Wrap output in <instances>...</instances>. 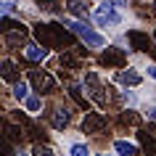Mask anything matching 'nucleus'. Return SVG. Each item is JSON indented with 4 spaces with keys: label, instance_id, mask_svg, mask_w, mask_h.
Wrapping results in <instances>:
<instances>
[{
    "label": "nucleus",
    "instance_id": "1",
    "mask_svg": "<svg viewBox=\"0 0 156 156\" xmlns=\"http://www.w3.org/2000/svg\"><path fill=\"white\" fill-rule=\"evenodd\" d=\"M90 21L98 27L101 32H106L111 40L119 37L122 32L130 29V21H132L130 0H95Z\"/></svg>",
    "mask_w": 156,
    "mask_h": 156
},
{
    "label": "nucleus",
    "instance_id": "2",
    "mask_svg": "<svg viewBox=\"0 0 156 156\" xmlns=\"http://www.w3.org/2000/svg\"><path fill=\"white\" fill-rule=\"evenodd\" d=\"M58 21L66 27V32H72L85 48L95 50V53H101V50H106L108 45H111V37H108L106 32H101L98 27L93 24V21H87V19H74V16H64V13H61Z\"/></svg>",
    "mask_w": 156,
    "mask_h": 156
},
{
    "label": "nucleus",
    "instance_id": "3",
    "mask_svg": "<svg viewBox=\"0 0 156 156\" xmlns=\"http://www.w3.org/2000/svg\"><path fill=\"white\" fill-rule=\"evenodd\" d=\"M61 151H64V156H95L90 140L85 135H74V132L61 135Z\"/></svg>",
    "mask_w": 156,
    "mask_h": 156
},
{
    "label": "nucleus",
    "instance_id": "4",
    "mask_svg": "<svg viewBox=\"0 0 156 156\" xmlns=\"http://www.w3.org/2000/svg\"><path fill=\"white\" fill-rule=\"evenodd\" d=\"M72 122H74V108L66 103V101H61V103H56V108L50 111V127L56 132H61L64 135L69 127H72Z\"/></svg>",
    "mask_w": 156,
    "mask_h": 156
},
{
    "label": "nucleus",
    "instance_id": "5",
    "mask_svg": "<svg viewBox=\"0 0 156 156\" xmlns=\"http://www.w3.org/2000/svg\"><path fill=\"white\" fill-rule=\"evenodd\" d=\"M111 80H114L116 85H122V87H140L143 80H146V74H143V69H138V66H122V69H116V72L111 74Z\"/></svg>",
    "mask_w": 156,
    "mask_h": 156
},
{
    "label": "nucleus",
    "instance_id": "6",
    "mask_svg": "<svg viewBox=\"0 0 156 156\" xmlns=\"http://www.w3.org/2000/svg\"><path fill=\"white\" fill-rule=\"evenodd\" d=\"M29 82H32V87H34V93H56V80H53V74H48V72H32L29 77H27Z\"/></svg>",
    "mask_w": 156,
    "mask_h": 156
},
{
    "label": "nucleus",
    "instance_id": "7",
    "mask_svg": "<svg viewBox=\"0 0 156 156\" xmlns=\"http://www.w3.org/2000/svg\"><path fill=\"white\" fill-rule=\"evenodd\" d=\"M21 53H24L27 61H32V64H42V61H48L50 48H45V45H42V42H37V40H29V42H24Z\"/></svg>",
    "mask_w": 156,
    "mask_h": 156
},
{
    "label": "nucleus",
    "instance_id": "8",
    "mask_svg": "<svg viewBox=\"0 0 156 156\" xmlns=\"http://www.w3.org/2000/svg\"><path fill=\"white\" fill-rule=\"evenodd\" d=\"M103 124H106V116L101 114V111H85L82 116V132H87V135H98L101 130H103Z\"/></svg>",
    "mask_w": 156,
    "mask_h": 156
},
{
    "label": "nucleus",
    "instance_id": "9",
    "mask_svg": "<svg viewBox=\"0 0 156 156\" xmlns=\"http://www.w3.org/2000/svg\"><path fill=\"white\" fill-rule=\"evenodd\" d=\"M111 151L116 156H140V146L130 138H114L111 140Z\"/></svg>",
    "mask_w": 156,
    "mask_h": 156
},
{
    "label": "nucleus",
    "instance_id": "10",
    "mask_svg": "<svg viewBox=\"0 0 156 156\" xmlns=\"http://www.w3.org/2000/svg\"><path fill=\"white\" fill-rule=\"evenodd\" d=\"M32 93H34L32 82H29V80H24V77H21V80H16V82L11 85V98L16 101L19 106H21V103H24V101L29 98V95H32Z\"/></svg>",
    "mask_w": 156,
    "mask_h": 156
},
{
    "label": "nucleus",
    "instance_id": "11",
    "mask_svg": "<svg viewBox=\"0 0 156 156\" xmlns=\"http://www.w3.org/2000/svg\"><path fill=\"white\" fill-rule=\"evenodd\" d=\"M64 11H66V16H74V19H90V13H93L87 0H66Z\"/></svg>",
    "mask_w": 156,
    "mask_h": 156
},
{
    "label": "nucleus",
    "instance_id": "12",
    "mask_svg": "<svg viewBox=\"0 0 156 156\" xmlns=\"http://www.w3.org/2000/svg\"><path fill=\"white\" fill-rule=\"evenodd\" d=\"M21 111H27L29 116H40L42 111H45V98H42L40 93H32V95L21 103Z\"/></svg>",
    "mask_w": 156,
    "mask_h": 156
},
{
    "label": "nucleus",
    "instance_id": "13",
    "mask_svg": "<svg viewBox=\"0 0 156 156\" xmlns=\"http://www.w3.org/2000/svg\"><path fill=\"white\" fill-rule=\"evenodd\" d=\"M24 8H29V0H0V16H21Z\"/></svg>",
    "mask_w": 156,
    "mask_h": 156
},
{
    "label": "nucleus",
    "instance_id": "14",
    "mask_svg": "<svg viewBox=\"0 0 156 156\" xmlns=\"http://www.w3.org/2000/svg\"><path fill=\"white\" fill-rule=\"evenodd\" d=\"M3 80L8 85H13L16 80H21V69H16V61L11 56H5L3 58Z\"/></svg>",
    "mask_w": 156,
    "mask_h": 156
},
{
    "label": "nucleus",
    "instance_id": "15",
    "mask_svg": "<svg viewBox=\"0 0 156 156\" xmlns=\"http://www.w3.org/2000/svg\"><path fill=\"white\" fill-rule=\"evenodd\" d=\"M140 114H143V119H148V122H156V101H146V103L140 106Z\"/></svg>",
    "mask_w": 156,
    "mask_h": 156
},
{
    "label": "nucleus",
    "instance_id": "16",
    "mask_svg": "<svg viewBox=\"0 0 156 156\" xmlns=\"http://www.w3.org/2000/svg\"><path fill=\"white\" fill-rule=\"evenodd\" d=\"M32 154H34V156H56V148H50V146H42V143H37V146L32 148Z\"/></svg>",
    "mask_w": 156,
    "mask_h": 156
},
{
    "label": "nucleus",
    "instance_id": "17",
    "mask_svg": "<svg viewBox=\"0 0 156 156\" xmlns=\"http://www.w3.org/2000/svg\"><path fill=\"white\" fill-rule=\"evenodd\" d=\"M143 74H146V80L151 85H156V61H151V64L143 66Z\"/></svg>",
    "mask_w": 156,
    "mask_h": 156
},
{
    "label": "nucleus",
    "instance_id": "18",
    "mask_svg": "<svg viewBox=\"0 0 156 156\" xmlns=\"http://www.w3.org/2000/svg\"><path fill=\"white\" fill-rule=\"evenodd\" d=\"M13 156H34V154H32V151H27V148H21V146H19L16 151H13Z\"/></svg>",
    "mask_w": 156,
    "mask_h": 156
},
{
    "label": "nucleus",
    "instance_id": "19",
    "mask_svg": "<svg viewBox=\"0 0 156 156\" xmlns=\"http://www.w3.org/2000/svg\"><path fill=\"white\" fill-rule=\"evenodd\" d=\"M95 156H116V154H114V151H111V154H106V151H98Z\"/></svg>",
    "mask_w": 156,
    "mask_h": 156
},
{
    "label": "nucleus",
    "instance_id": "20",
    "mask_svg": "<svg viewBox=\"0 0 156 156\" xmlns=\"http://www.w3.org/2000/svg\"><path fill=\"white\" fill-rule=\"evenodd\" d=\"M151 11H154V13H156V0H151Z\"/></svg>",
    "mask_w": 156,
    "mask_h": 156
},
{
    "label": "nucleus",
    "instance_id": "21",
    "mask_svg": "<svg viewBox=\"0 0 156 156\" xmlns=\"http://www.w3.org/2000/svg\"><path fill=\"white\" fill-rule=\"evenodd\" d=\"M154 40H156V29H154Z\"/></svg>",
    "mask_w": 156,
    "mask_h": 156
}]
</instances>
